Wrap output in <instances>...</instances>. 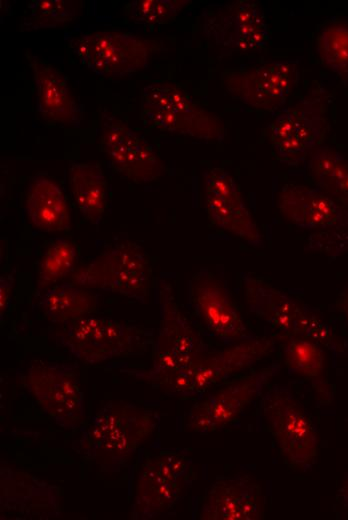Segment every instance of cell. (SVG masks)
<instances>
[{
	"mask_svg": "<svg viewBox=\"0 0 348 520\" xmlns=\"http://www.w3.org/2000/svg\"><path fill=\"white\" fill-rule=\"evenodd\" d=\"M321 131L320 101L307 98L277 115L271 126L270 139L278 157L299 160L316 147Z\"/></svg>",
	"mask_w": 348,
	"mask_h": 520,
	"instance_id": "cell-18",
	"label": "cell"
},
{
	"mask_svg": "<svg viewBox=\"0 0 348 520\" xmlns=\"http://www.w3.org/2000/svg\"><path fill=\"white\" fill-rule=\"evenodd\" d=\"M339 309L344 313L346 321L348 323V286L342 293L339 301H338Z\"/></svg>",
	"mask_w": 348,
	"mask_h": 520,
	"instance_id": "cell-33",
	"label": "cell"
},
{
	"mask_svg": "<svg viewBox=\"0 0 348 520\" xmlns=\"http://www.w3.org/2000/svg\"><path fill=\"white\" fill-rule=\"evenodd\" d=\"M306 171L316 189L348 210V160L329 147L309 152Z\"/></svg>",
	"mask_w": 348,
	"mask_h": 520,
	"instance_id": "cell-23",
	"label": "cell"
},
{
	"mask_svg": "<svg viewBox=\"0 0 348 520\" xmlns=\"http://www.w3.org/2000/svg\"><path fill=\"white\" fill-rule=\"evenodd\" d=\"M191 459L175 451H161L146 459L136 482L132 516L154 519L171 510L183 497Z\"/></svg>",
	"mask_w": 348,
	"mask_h": 520,
	"instance_id": "cell-8",
	"label": "cell"
},
{
	"mask_svg": "<svg viewBox=\"0 0 348 520\" xmlns=\"http://www.w3.org/2000/svg\"><path fill=\"white\" fill-rule=\"evenodd\" d=\"M161 322L153 367L144 377L155 383L185 368L208 351L207 346L180 312L170 288L160 290Z\"/></svg>",
	"mask_w": 348,
	"mask_h": 520,
	"instance_id": "cell-12",
	"label": "cell"
},
{
	"mask_svg": "<svg viewBox=\"0 0 348 520\" xmlns=\"http://www.w3.org/2000/svg\"><path fill=\"white\" fill-rule=\"evenodd\" d=\"M189 300L207 330L220 339L236 343L254 338L227 286L208 270L201 269L190 280Z\"/></svg>",
	"mask_w": 348,
	"mask_h": 520,
	"instance_id": "cell-15",
	"label": "cell"
},
{
	"mask_svg": "<svg viewBox=\"0 0 348 520\" xmlns=\"http://www.w3.org/2000/svg\"><path fill=\"white\" fill-rule=\"evenodd\" d=\"M204 181L206 210L211 222L251 246L262 247V236L233 177L222 168H212L205 172Z\"/></svg>",
	"mask_w": 348,
	"mask_h": 520,
	"instance_id": "cell-17",
	"label": "cell"
},
{
	"mask_svg": "<svg viewBox=\"0 0 348 520\" xmlns=\"http://www.w3.org/2000/svg\"><path fill=\"white\" fill-rule=\"evenodd\" d=\"M338 499L348 509V471L345 473L341 486L338 490Z\"/></svg>",
	"mask_w": 348,
	"mask_h": 520,
	"instance_id": "cell-32",
	"label": "cell"
},
{
	"mask_svg": "<svg viewBox=\"0 0 348 520\" xmlns=\"http://www.w3.org/2000/svg\"><path fill=\"white\" fill-rule=\"evenodd\" d=\"M264 497L259 483L247 475L216 480L208 490L199 512L202 520H260Z\"/></svg>",
	"mask_w": 348,
	"mask_h": 520,
	"instance_id": "cell-19",
	"label": "cell"
},
{
	"mask_svg": "<svg viewBox=\"0 0 348 520\" xmlns=\"http://www.w3.org/2000/svg\"><path fill=\"white\" fill-rule=\"evenodd\" d=\"M158 413L126 402H109L91 419L80 441L85 455L106 471L119 469L155 432Z\"/></svg>",
	"mask_w": 348,
	"mask_h": 520,
	"instance_id": "cell-1",
	"label": "cell"
},
{
	"mask_svg": "<svg viewBox=\"0 0 348 520\" xmlns=\"http://www.w3.org/2000/svg\"><path fill=\"white\" fill-rule=\"evenodd\" d=\"M317 52L330 70L342 78L348 77V19L328 21L317 36Z\"/></svg>",
	"mask_w": 348,
	"mask_h": 520,
	"instance_id": "cell-26",
	"label": "cell"
},
{
	"mask_svg": "<svg viewBox=\"0 0 348 520\" xmlns=\"http://www.w3.org/2000/svg\"><path fill=\"white\" fill-rule=\"evenodd\" d=\"M77 259V248L64 238L54 239L44 252L38 270L39 286H46L70 273Z\"/></svg>",
	"mask_w": 348,
	"mask_h": 520,
	"instance_id": "cell-29",
	"label": "cell"
},
{
	"mask_svg": "<svg viewBox=\"0 0 348 520\" xmlns=\"http://www.w3.org/2000/svg\"><path fill=\"white\" fill-rule=\"evenodd\" d=\"M13 288V275H5L0 278V309L1 315L6 310Z\"/></svg>",
	"mask_w": 348,
	"mask_h": 520,
	"instance_id": "cell-31",
	"label": "cell"
},
{
	"mask_svg": "<svg viewBox=\"0 0 348 520\" xmlns=\"http://www.w3.org/2000/svg\"><path fill=\"white\" fill-rule=\"evenodd\" d=\"M71 48L94 73L123 77L147 66L152 44L132 33L101 30L79 35L71 41Z\"/></svg>",
	"mask_w": 348,
	"mask_h": 520,
	"instance_id": "cell-9",
	"label": "cell"
},
{
	"mask_svg": "<svg viewBox=\"0 0 348 520\" xmlns=\"http://www.w3.org/2000/svg\"><path fill=\"white\" fill-rule=\"evenodd\" d=\"M281 215L305 230H330L348 227V210L316 188L287 185L277 194Z\"/></svg>",
	"mask_w": 348,
	"mask_h": 520,
	"instance_id": "cell-20",
	"label": "cell"
},
{
	"mask_svg": "<svg viewBox=\"0 0 348 520\" xmlns=\"http://www.w3.org/2000/svg\"><path fill=\"white\" fill-rule=\"evenodd\" d=\"M299 79L294 61H272L230 70L222 75L224 89L235 99L258 110L281 107Z\"/></svg>",
	"mask_w": 348,
	"mask_h": 520,
	"instance_id": "cell-11",
	"label": "cell"
},
{
	"mask_svg": "<svg viewBox=\"0 0 348 520\" xmlns=\"http://www.w3.org/2000/svg\"><path fill=\"white\" fill-rule=\"evenodd\" d=\"M275 372L277 367H265L208 393L189 410L186 428L209 433L225 427L261 394Z\"/></svg>",
	"mask_w": 348,
	"mask_h": 520,
	"instance_id": "cell-13",
	"label": "cell"
},
{
	"mask_svg": "<svg viewBox=\"0 0 348 520\" xmlns=\"http://www.w3.org/2000/svg\"><path fill=\"white\" fill-rule=\"evenodd\" d=\"M204 17L206 34L230 50H259L271 38L265 15L255 2L240 0L224 4L208 10Z\"/></svg>",
	"mask_w": 348,
	"mask_h": 520,
	"instance_id": "cell-16",
	"label": "cell"
},
{
	"mask_svg": "<svg viewBox=\"0 0 348 520\" xmlns=\"http://www.w3.org/2000/svg\"><path fill=\"white\" fill-rule=\"evenodd\" d=\"M140 115L146 125L176 135L220 141L226 134L223 122L216 115L169 81H153L143 88Z\"/></svg>",
	"mask_w": 348,
	"mask_h": 520,
	"instance_id": "cell-2",
	"label": "cell"
},
{
	"mask_svg": "<svg viewBox=\"0 0 348 520\" xmlns=\"http://www.w3.org/2000/svg\"><path fill=\"white\" fill-rule=\"evenodd\" d=\"M39 305L52 321L67 323L94 312L97 298L77 284L63 283L48 289Z\"/></svg>",
	"mask_w": 348,
	"mask_h": 520,
	"instance_id": "cell-25",
	"label": "cell"
},
{
	"mask_svg": "<svg viewBox=\"0 0 348 520\" xmlns=\"http://www.w3.org/2000/svg\"><path fill=\"white\" fill-rule=\"evenodd\" d=\"M189 3L184 0H135L125 5L124 13L136 24H164L173 21Z\"/></svg>",
	"mask_w": 348,
	"mask_h": 520,
	"instance_id": "cell-30",
	"label": "cell"
},
{
	"mask_svg": "<svg viewBox=\"0 0 348 520\" xmlns=\"http://www.w3.org/2000/svg\"><path fill=\"white\" fill-rule=\"evenodd\" d=\"M68 178L80 213L91 223H99L108 201L107 184L101 169L91 163L72 161Z\"/></svg>",
	"mask_w": 348,
	"mask_h": 520,
	"instance_id": "cell-24",
	"label": "cell"
},
{
	"mask_svg": "<svg viewBox=\"0 0 348 520\" xmlns=\"http://www.w3.org/2000/svg\"><path fill=\"white\" fill-rule=\"evenodd\" d=\"M283 357L289 374L314 378L323 371V351L312 340L291 336L284 346Z\"/></svg>",
	"mask_w": 348,
	"mask_h": 520,
	"instance_id": "cell-28",
	"label": "cell"
},
{
	"mask_svg": "<svg viewBox=\"0 0 348 520\" xmlns=\"http://www.w3.org/2000/svg\"><path fill=\"white\" fill-rule=\"evenodd\" d=\"M24 383L42 410L59 426L75 429L81 425L85 404L75 365L33 360Z\"/></svg>",
	"mask_w": 348,
	"mask_h": 520,
	"instance_id": "cell-7",
	"label": "cell"
},
{
	"mask_svg": "<svg viewBox=\"0 0 348 520\" xmlns=\"http://www.w3.org/2000/svg\"><path fill=\"white\" fill-rule=\"evenodd\" d=\"M99 144L115 173L136 183L157 179L162 165L151 144L122 120L102 114Z\"/></svg>",
	"mask_w": 348,
	"mask_h": 520,
	"instance_id": "cell-14",
	"label": "cell"
},
{
	"mask_svg": "<svg viewBox=\"0 0 348 520\" xmlns=\"http://www.w3.org/2000/svg\"><path fill=\"white\" fill-rule=\"evenodd\" d=\"M262 415L268 430L287 463L307 470L319 451L316 426L307 410L288 387L274 385L261 400Z\"/></svg>",
	"mask_w": 348,
	"mask_h": 520,
	"instance_id": "cell-4",
	"label": "cell"
},
{
	"mask_svg": "<svg viewBox=\"0 0 348 520\" xmlns=\"http://www.w3.org/2000/svg\"><path fill=\"white\" fill-rule=\"evenodd\" d=\"M76 9L67 0H33L21 18L20 30L31 31L62 26L75 18Z\"/></svg>",
	"mask_w": 348,
	"mask_h": 520,
	"instance_id": "cell-27",
	"label": "cell"
},
{
	"mask_svg": "<svg viewBox=\"0 0 348 520\" xmlns=\"http://www.w3.org/2000/svg\"><path fill=\"white\" fill-rule=\"evenodd\" d=\"M269 338H251L227 348L206 351L191 364L154 383L167 394H202L233 375L253 366L273 349Z\"/></svg>",
	"mask_w": 348,
	"mask_h": 520,
	"instance_id": "cell-3",
	"label": "cell"
},
{
	"mask_svg": "<svg viewBox=\"0 0 348 520\" xmlns=\"http://www.w3.org/2000/svg\"><path fill=\"white\" fill-rule=\"evenodd\" d=\"M65 324L60 343L77 359L89 364L128 355L140 342L134 327L109 317L87 315Z\"/></svg>",
	"mask_w": 348,
	"mask_h": 520,
	"instance_id": "cell-10",
	"label": "cell"
},
{
	"mask_svg": "<svg viewBox=\"0 0 348 520\" xmlns=\"http://www.w3.org/2000/svg\"><path fill=\"white\" fill-rule=\"evenodd\" d=\"M26 59L33 74L38 115L61 126L79 127L83 108L72 94L65 75L28 50Z\"/></svg>",
	"mask_w": 348,
	"mask_h": 520,
	"instance_id": "cell-21",
	"label": "cell"
},
{
	"mask_svg": "<svg viewBox=\"0 0 348 520\" xmlns=\"http://www.w3.org/2000/svg\"><path fill=\"white\" fill-rule=\"evenodd\" d=\"M25 211L33 226L41 231H63L70 227L65 196L60 187L46 176L37 175L30 181Z\"/></svg>",
	"mask_w": 348,
	"mask_h": 520,
	"instance_id": "cell-22",
	"label": "cell"
},
{
	"mask_svg": "<svg viewBox=\"0 0 348 520\" xmlns=\"http://www.w3.org/2000/svg\"><path fill=\"white\" fill-rule=\"evenodd\" d=\"M150 261L146 253L132 243H121L98 255L72 277L81 287L118 293L143 301L149 294Z\"/></svg>",
	"mask_w": 348,
	"mask_h": 520,
	"instance_id": "cell-6",
	"label": "cell"
},
{
	"mask_svg": "<svg viewBox=\"0 0 348 520\" xmlns=\"http://www.w3.org/2000/svg\"><path fill=\"white\" fill-rule=\"evenodd\" d=\"M249 310L277 330L337 350L330 327L310 308L250 273L241 274Z\"/></svg>",
	"mask_w": 348,
	"mask_h": 520,
	"instance_id": "cell-5",
	"label": "cell"
}]
</instances>
